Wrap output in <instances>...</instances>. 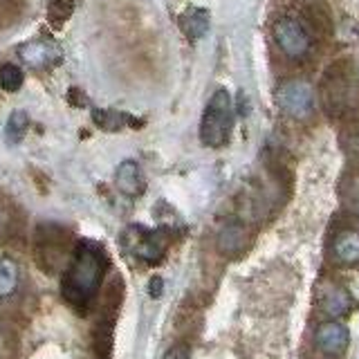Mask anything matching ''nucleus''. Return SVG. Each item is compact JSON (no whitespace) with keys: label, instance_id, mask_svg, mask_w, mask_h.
<instances>
[{"label":"nucleus","instance_id":"nucleus-11","mask_svg":"<svg viewBox=\"0 0 359 359\" xmlns=\"http://www.w3.org/2000/svg\"><path fill=\"white\" fill-rule=\"evenodd\" d=\"M115 187L128 198L142 196L146 184H144V175H142L140 164L135 160H123L115 171Z\"/></svg>","mask_w":359,"mask_h":359},{"label":"nucleus","instance_id":"nucleus-10","mask_svg":"<svg viewBox=\"0 0 359 359\" xmlns=\"http://www.w3.org/2000/svg\"><path fill=\"white\" fill-rule=\"evenodd\" d=\"M332 256L346 267H359V229H341L332 238Z\"/></svg>","mask_w":359,"mask_h":359},{"label":"nucleus","instance_id":"nucleus-13","mask_svg":"<svg viewBox=\"0 0 359 359\" xmlns=\"http://www.w3.org/2000/svg\"><path fill=\"white\" fill-rule=\"evenodd\" d=\"M211 27V18L207 9L200 7H189L187 11H182L180 16V29L189 39V41H200L202 36H207V32Z\"/></svg>","mask_w":359,"mask_h":359},{"label":"nucleus","instance_id":"nucleus-21","mask_svg":"<svg viewBox=\"0 0 359 359\" xmlns=\"http://www.w3.org/2000/svg\"><path fill=\"white\" fill-rule=\"evenodd\" d=\"M162 290H164L162 278H160V276H153V278H151V283H149V294H151L153 299H157V297L162 294Z\"/></svg>","mask_w":359,"mask_h":359},{"label":"nucleus","instance_id":"nucleus-18","mask_svg":"<svg viewBox=\"0 0 359 359\" xmlns=\"http://www.w3.org/2000/svg\"><path fill=\"white\" fill-rule=\"evenodd\" d=\"M22 86V70L14 63H5L0 65V88L7 90V93H16Z\"/></svg>","mask_w":359,"mask_h":359},{"label":"nucleus","instance_id":"nucleus-14","mask_svg":"<svg viewBox=\"0 0 359 359\" xmlns=\"http://www.w3.org/2000/svg\"><path fill=\"white\" fill-rule=\"evenodd\" d=\"M20 285V269L11 256L0 254V299H9L16 294Z\"/></svg>","mask_w":359,"mask_h":359},{"label":"nucleus","instance_id":"nucleus-2","mask_svg":"<svg viewBox=\"0 0 359 359\" xmlns=\"http://www.w3.org/2000/svg\"><path fill=\"white\" fill-rule=\"evenodd\" d=\"M233 128V108L231 97L224 88L216 90L207 101L200 117V142L209 149H220L229 142Z\"/></svg>","mask_w":359,"mask_h":359},{"label":"nucleus","instance_id":"nucleus-3","mask_svg":"<svg viewBox=\"0 0 359 359\" xmlns=\"http://www.w3.org/2000/svg\"><path fill=\"white\" fill-rule=\"evenodd\" d=\"M351 63L346 59L344 61H334L330 67H325L323 79H321V101L328 112L332 115H339L346 110L348 99H351Z\"/></svg>","mask_w":359,"mask_h":359},{"label":"nucleus","instance_id":"nucleus-5","mask_svg":"<svg viewBox=\"0 0 359 359\" xmlns=\"http://www.w3.org/2000/svg\"><path fill=\"white\" fill-rule=\"evenodd\" d=\"M274 43L287 59H303L312 48V36L299 18L283 16L274 22Z\"/></svg>","mask_w":359,"mask_h":359},{"label":"nucleus","instance_id":"nucleus-17","mask_svg":"<svg viewBox=\"0 0 359 359\" xmlns=\"http://www.w3.org/2000/svg\"><path fill=\"white\" fill-rule=\"evenodd\" d=\"M303 16H306L310 20V27L314 32H319V34H325L330 29V14L325 11L321 5H312L308 3L306 9H303Z\"/></svg>","mask_w":359,"mask_h":359},{"label":"nucleus","instance_id":"nucleus-15","mask_svg":"<svg viewBox=\"0 0 359 359\" xmlns=\"http://www.w3.org/2000/svg\"><path fill=\"white\" fill-rule=\"evenodd\" d=\"M27 126H29V117L25 110H14L11 112V117L7 119V126H5V140L9 144H18L22 137H25L27 133Z\"/></svg>","mask_w":359,"mask_h":359},{"label":"nucleus","instance_id":"nucleus-8","mask_svg":"<svg viewBox=\"0 0 359 359\" xmlns=\"http://www.w3.org/2000/svg\"><path fill=\"white\" fill-rule=\"evenodd\" d=\"M133 254L140 258V261L157 265L162 263V258L166 256V238L164 231L155 229V231H144V229H135V241L130 245Z\"/></svg>","mask_w":359,"mask_h":359},{"label":"nucleus","instance_id":"nucleus-6","mask_svg":"<svg viewBox=\"0 0 359 359\" xmlns=\"http://www.w3.org/2000/svg\"><path fill=\"white\" fill-rule=\"evenodd\" d=\"M348 344H351V328L339 319H325L314 330V346L328 357L346 353Z\"/></svg>","mask_w":359,"mask_h":359},{"label":"nucleus","instance_id":"nucleus-9","mask_svg":"<svg viewBox=\"0 0 359 359\" xmlns=\"http://www.w3.org/2000/svg\"><path fill=\"white\" fill-rule=\"evenodd\" d=\"M216 245H218V252L227 254V256L238 254L247 245L245 224L238 218H227L220 224V229L216 233Z\"/></svg>","mask_w":359,"mask_h":359},{"label":"nucleus","instance_id":"nucleus-1","mask_svg":"<svg viewBox=\"0 0 359 359\" xmlns=\"http://www.w3.org/2000/svg\"><path fill=\"white\" fill-rule=\"evenodd\" d=\"M106 269L108 258L104 250L95 243H81L74 250L70 267L63 276V297L79 310L88 308L104 283Z\"/></svg>","mask_w":359,"mask_h":359},{"label":"nucleus","instance_id":"nucleus-7","mask_svg":"<svg viewBox=\"0 0 359 359\" xmlns=\"http://www.w3.org/2000/svg\"><path fill=\"white\" fill-rule=\"evenodd\" d=\"M18 56L32 70H45V67L59 63L63 59V52L59 48V43H54L50 39H34L20 45Z\"/></svg>","mask_w":359,"mask_h":359},{"label":"nucleus","instance_id":"nucleus-12","mask_svg":"<svg viewBox=\"0 0 359 359\" xmlns=\"http://www.w3.org/2000/svg\"><path fill=\"white\" fill-rule=\"evenodd\" d=\"M321 310L332 319H339L355 310V297L351 290L341 285H332L321 299Z\"/></svg>","mask_w":359,"mask_h":359},{"label":"nucleus","instance_id":"nucleus-19","mask_svg":"<svg viewBox=\"0 0 359 359\" xmlns=\"http://www.w3.org/2000/svg\"><path fill=\"white\" fill-rule=\"evenodd\" d=\"M48 16L52 22H63L70 18L72 9H74V0H48Z\"/></svg>","mask_w":359,"mask_h":359},{"label":"nucleus","instance_id":"nucleus-16","mask_svg":"<svg viewBox=\"0 0 359 359\" xmlns=\"http://www.w3.org/2000/svg\"><path fill=\"white\" fill-rule=\"evenodd\" d=\"M93 119L99 128H104V130H110V133H115L119 128H123L126 123L130 121L123 112L119 110H95L93 112Z\"/></svg>","mask_w":359,"mask_h":359},{"label":"nucleus","instance_id":"nucleus-20","mask_svg":"<svg viewBox=\"0 0 359 359\" xmlns=\"http://www.w3.org/2000/svg\"><path fill=\"white\" fill-rule=\"evenodd\" d=\"M162 359H191V348L187 344H175L168 348Z\"/></svg>","mask_w":359,"mask_h":359},{"label":"nucleus","instance_id":"nucleus-4","mask_svg":"<svg viewBox=\"0 0 359 359\" xmlns=\"http://www.w3.org/2000/svg\"><path fill=\"white\" fill-rule=\"evenodd\" d=\"M274 99L280 112H285L292 119H308L317 104L314 88L303 79H287V81L278 83Z\"/></svg>","mask_w":359,"mask_h":359}]
</instances>
